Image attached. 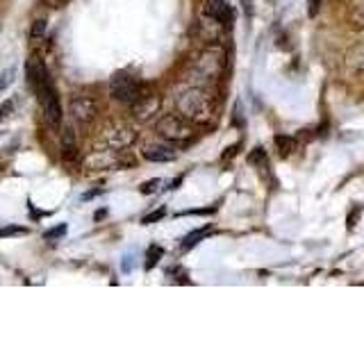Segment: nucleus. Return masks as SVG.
I'll return each instance as SVG.
<instances>
[{
    "label": "nucleus",
    "mask_w": 364,
    "mask_h": 341,
    "mask_svg": "<svg viewBox=\"0 0 364 341\" xmlns=\"http://www.w3.org/2000/svg\"><path fill=\"white\" fill-rule=\"evenodd\" d=\"M28 77L37 91L39 96V102L43 107V114H46V121H48L53 128H60L62 125V102H60V96H57V89L53 85V80L46 71V66L41 60L37 57H32L28 62Z\"/></svg>",
    "instance_id": "nucleus-1"
},
{
    "label": "nucleus",
    "mask_w": 364,
    "mask_h": 341,
    "mask_svg": "<svg viewBox=\"0 0 364 341\" xmlns=\"http://www.w3.org/2000/svg\"><path fill=\"white\" fill-rule=\"evenodd\" d=\"M176 109L180 117H185L189 123L208 125L214 119L216 102L214 96L203 87H189L176 98Z\"/></svg>",
    "instance_id": "nucleus-2"
},
{
    "label": "nucleus",
    "mask_w": 364,
    "mask_h": 341,
    "mask_svg": "<svg viewBox=\"0 0 364 341\" xmlns=\"http://www.w3.org/2000/svg\"><path fill=\"white\" fill-rule=\"evenodd\" d=\"M155 130L162 139L171 144H185L193 136V123H189L185 117H180V114H166V117L157 121Z\"/></svg>",
    "instance_id": "nucleus-3"
},
{
    "label": "nucleus",
    "mask_w": 364,
    "mask_h": 341,
    "mask_svg": "<svg viewBox=\"0 0 364 341\" xmlns=\"http://www.w3.org/2000/svg\"><path fill=\"white\" fill-rule=\"evenodd\" d=\"M144 94V87L139 82V77L128 73V71H119L114 73L109 80V96L125 105H132V102Z\"/></svg>",
    "instance_id": "nucleus-4"
},
{
    "label": "nucleus",
    "mask_w": 364,
    "mask_h": 341,
    "mask_svg": "<svg viewBox=\"0 0 364 341\" xmlns=\"http://www.w3.org/2000/svg\"><path fill=\"white\" fill-rule=\"evenodd\" d=\"M68 114H71V119L75 123H82V125H89L98 119L100 114V102L94 98V96H82V94H75L68 100Z\"/></svg>",
    "instance_id": "nucleus-5"
},
{
    "label": "nucleus",
    "mask_w": 364,
    "mask_h": 341,
    "mask_svg": "<svg viewBox=\"0 0 364 341\" xmlns=\"http://www.w3.org/2000/svg\"><path fill=\"white\" fill-rule=\"evenodd\" d=\"M136 139V132L130 125H123V123H117L107 128L100 136V146L105 148V151H125V148H130Z\"/></svg>",
    "instance_id": "nucleus-6"
},
{
    "label": "nucleus",
    "mask_w": 364,
    "mask_h": 341,
    "mask_svg": "<svg viewBox=\"0 0 364 341\" xmlns=\"http://www.w3.org/2000/svg\"><path fill=\"white\" fill-rule=\"evenodd\" d=\"M223 50L221 48H205L198 57L196 62H193V68H196V73L200 77H208V80H214L219 77L221 71H223Z\"/></svg>",
    "instance_id": "nucleus-7"
},
{
    "label": "nucleus",
    "mask_w": 364,
    "mask_h": 341,
    "mask_svg": "<svg viewBox=\"0 0 364 341\" xmlns=\"http://www.w3.org/2000/svg\"><path fill=\"white\" fill-rule=\"evenodd\" d=\"M159 105H162V98H159L157 94H141L130 105L132 107V117L136 121H148L153 114L159 112Z\"/></svg>",
    "instance_id": "nucleus-8"
},
{
    "label": "nucleus",
    "mask_w": 364,
    "mask_h": 341,
    "mask_svg": "<svg viewBox=\"0 0 364 341\" xmlns=\"http://www.w3.org/2000/svg\"><path fill=\"white\" fill-rule=\"evenodd\" d=\"M141 155L148 159V162L166 164V162H173V159L178 157V151L171 146V141L168 144H148V146H144Z\"/></svg>",
    "instance_id": "nucleus-9"
},
{
    "label": "nucleus",
    "mask_w": 364,
    "mask_h": 341,
    "mask_svg": "<svg viewBox=\"0 0 364 341\" xmlns=\"http://www.w3.org/2000/svg\"><path fill=\"white\" fill-rule=\"evenodd\" d=\"M205 11L212 21H216L219 26H230L232 23V7L225 0H208L205 3Z\"/></svg>",
    "instance_id": "nucleus-10"
},
{
    "label": "nucleus",
    "mask_w": 364,
    "mask_h": 341,
    "mask_svg": "<svg viewBox=\"0 0 364 341\" xmlns=\"http://www.w3.org/2000/svg\"><path fill=\"white\" fill-rule=\"evenodd\" d=\"M273 144H276V151H278L280 157H289V155H294L296 148H299L296 139L289 134H276V136H273Z\"/></svg>",
    "instance_id": "nucleus-11"
},
{
    "label": "nucleus",
    "mask_w": 364,
    "mask_h": 341,
    "mask_svg": "<svg viewBox=\"0 0 364 341\" xmlns=\"http://www.w3.org/2000/svg\"><path fill=\"white\" fill-rule=\"evenodd\" d=\"M248 164H253L262 175L269 173V157H267V151L262 146L253 148V153L248 155Z\"/></svg>",
    "instance_id": "nucleus-12"
},
{
    "label": "nucleus",
    "mask_w": 364,
    "mask_h": 341,
    "mask_svg": "<svg viewBox=\"0 0 364 341\" xmlns=\"http://www.w3.org/2000/svg\"><path fill=\"white\" fill-rule=\"evenodd\" d=\"M210 232H212V227H210V225H208V227H198V230L189 232L185 239H182V250H189V248H193V246H198Z\"/></svg>",
    "instance_id": "nucleus-13"
},
{
    "label": "nucleus",
    "mask_w": 364,
    "mask_h": 341,
    "mask_svg": "<svg viewBox=\"0 0 364 341\" xmlns=\"http://www.w3.org/2000/svg\"><path fill=\"white\" fill-rule=\"evenodd\" d=\"M346 64L353 68V71H364V43L355 45V48L348 53Z\"/></svg>",
    "instance_id": "nucleus-14"
},
{
    "label": "nucleus",
    "mask_w": 364,
    "mask_h": 341,
    "mask_svg": "<svg viewBox=\"0 0 364 341\" xmlns=\"http://www.w3.org/2000/svg\"><path fill=\"white\" fill-rule=\"evenodd\" d=\"M16 77H18V64H9L5 71L0 73V94H3V91H7L11 85H14Z\"/></svg>",
    "instance_id": "nucleus-15"
},
{
    "label": "nucleus",
    "mask_w": 364,
    "mask_h": 341,
    "mask_svg": "<svg viewBox=\"0 0 364 341\" xmlns=\"http://www.w3.org/2000/svg\"><path fill=\"white\" fill-rule=\"evenodd\" d=\"M62 148H64V155H71L77 148V139L71 125H64V130H62Z\"/></svg>",
    "instance_id": "nucleus-16"
},
{
    "label": "nucleus",
    "mask_w": 364,
    "mask_h": 341,
    "mask_svg": "<svg viewBox=\"0 0 364 341\" xmlns=\"http://www.w3.org/2000/svg\"><path fill=\"white\" fill-rule=\"evenodd\" d=\"M16 105H18V98H16V96H11V98H7L5 102H0V121L9 119L11 114H14Z\"/></svg>",
    "instance_id": "nucleus-17"
},
{
    "label": "nucleus",
    "mask_w": 364,
    "mask_h": 341,
    "mask_svg": "<svg viewBox=\"0 0 364 341\" xmlns=\"http://www.w3.org/2000/svg\"><path fill=\"white\" fill-rule=\"evenodd\" d=\"M162 253L164 250L159 248V246H151L148 248V255H146V269H153L157 261H159V257H162Z\"/></svg>",
    "instance_id": "nucleus-18"
},
{
    "label": "nucleus",
    "mask_w": 364,
    "mask_h": 341,
    "mask_svg": "<svg viewBox=\"0 0 364 341\" xmlns=\"http://www.w3.org/2000/svg\"><path fill=\"white\" fill-rule=\"evenodd\" d=\"M159 185H162V180H159V178L148 180V182H144V185L139 187V191H141V193H155V191L159 189Z\"/></svg>",
    "instance_id": "nucleus-19"
},
{
    "label": "nucleus",
    "mask_w": 364,
    "mask_h": 341,
    "mask_svg": "<svg viewBox=\"0 0 364 341\" xmlns=\"http://www.w3.org/2000/svg\"><path fill=\"white\" fill-rule=\"evenodd\" d=\"M43 32H46V18H37V21L32 23V32L30 34H32L34 39H39Z\"/></svg>",
    "instance_id": "nucleus-20"
},
{
    "label": "nucleus",
    "mask_w": 364,
    "mask_h": 341,
    "mask_svg": "<svg viewBox=\"0 0 364 341\" xmlns=\"http://www.w3.org/2000/svg\"><path fill=\"white\" fill-rule=\"evenodd\" d=\"M164 214H166V210H164V207H159L157 212H153V214L144 216V223H146V225H151V223H155V221H159V219H162Z\"/></svg>",
    "instance_id": "nucleus-21"
},
{
    "label": "nucleus",
    "mask_w": 364,
    "mask_h": 341,
    "mask_svg": "<svg viewBox=\"0 0 364 341\" xmlns=\"http://www.w3.org/2000/svg\"><path fill=\"white\" fill-rule=\"evenodd\" d=\"M318 9H321V0H307V14L316 16Z\"/></svg>",
    "instance_id": "nucleus-22"
},
{
    "label": "nucleus",
    "mask_w": 364,
    "mask_h": 341,
    "mask_svg": "<svg viewBox=\"0 0 364 341\" xmlns=\"http://www.w3.org/2000/svg\"><path fill=\"white\" fill-rule=\"evenodd\" d=\"M66 232V225L62 223V225H57V227H53V230H48V232H46L43 237L46 239H55V237H62Z\"/></svg>",
    "instance_id": "nucleus-23"
},
{
    "label": "nucleus",
    "mask_w": 364,
    "mask_h": 341,
    "mask_svg": "<svg viewBox=\"0 0 364 341\" xmlns=\"http://www.w3.org/2000/svg\"><path fill=\"white\" fill-rule=\"evenodd\" d=\"M360 212H362L360 205L350 210V214H348V230H353V227H355V219H360Z\"/></svg>",
    "instance_id": "nucleus-24"
},
{
    "label": "nucleus",
    "mask_w": 364,
    "mask_h": 341,
    "mask_svg": "<svg viewBox=\"0 0 364 341\" xmlns=\"http://www.w3.org/2000/svg\"><path fill=\"white\" fill-rule=\"evenodd\" d=\"M46 5L48 7H55V9H60V7H64V5H68L71 0H43Z\"/></svg>",
    "instance_id": "nucleus-25"
}]
</instances>
